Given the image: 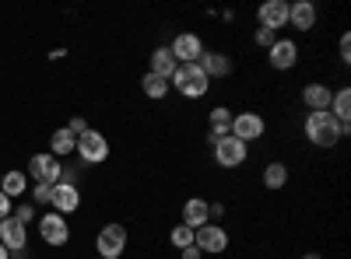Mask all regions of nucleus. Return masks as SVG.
<instances>
[{
    "mask_svg": "<svg viewBox=\"0 0 351 259\" xmlns=\"http://www.w3.org/2000/svg\"><path fill=\"white\" fill-rule=\"evenodd\" d=\"M302 259H324V256H319V252H306Z\"/></svg>",
    "mask_w": 351,
    "mask_h": 259,
    "instance_id": "f704fd0d",
    "label": "nucleus"
},
{
    "mask_svg": "<svg viewBox=\"0 0 351 259\" xmlns=\"http://www.w3.org/2000/svg\"><path fill=\"white\" fill-rule=\"evenodd\" d=\"M267 60H271L274 70H291V67L299 64V46H295V39H278V42L267 49Z\"/></svg>",
    "mask_w": 351,
    "mask_h": 259,
    "instance_id": "4468645a",
    "label": "nucleus"
},
{
    "mask_svg": "<svg viewBox=\"0 0 351 259\" xmlns=\"http://www.w3.org/2000/svg\"><path fill=\"white\" fill-rule=\"evenodd\" d=\"M197 67L208 74V81H211V77H228V74H232V60H228L225 53H218V49H204V56L197 60Z\"/></svg>",
    "mask_w": 351,
    "mask_h": 259,
    "instance_id": "f3484780",
    "label": "nucleus"
},
{
    "mask_svg": "<svg viewBox=\"0 0 351 259\" xmlns=\"http://www.w3.org/2000/svg\"><path fill=\"white\" fill-rule=\"evenodd\" d=\"M169 242H172L176 249H180V252H183V249H190V245H193V228H186V224H176L172 232H169Z\"/></svg>",
    "mask_w": 351,
    "mask_h": 259,
    "instance_id": "a878e982",
    "label": "nucleus"
},
{
    "mask_svg": "<svg viewBox=\"0 0 351 259\" xmlns=\"http://www.w3.org/2000/svg\"><path fill=\"white\" fill-rule=\"evenodd\" d=\"M95 259H99V256H95Z\"/></svg>",
    "mask_w": 351,
    "mask_h": 259,
    "instance_id": "4c0bfd02",
    "label": "nucleus"
},
{
    "mask_svg": "<svg viewBox=\"0 0 351 259\" xmlns=\"http://www.w3.org/2000/svg\"><path fill=\"white\" fill-rule=\"evenodd\" d=\"M95 252H99V259H120L127 252V228L123 224H106L95 238Z\"/></svg>",
    "mask_w": 351,
    "mask_h": 259,
    "instance_id": "20e7f679",
    "label": "nucleus"
},
{
    "mask_svg": "<svg viewBox=\"0 0 351 259\" xmlns=\"http://www.w3.org/2000/svg\"><path fill=\"white\" fill-rule=\"evenodd\" d=\"M11 217L21 221V224H32V221H36V204H18V207L11 210Z\"/></svg>",
    "mask_w": 351,
    "mask_h": 259,
    "instance_id": "bb28decb",
    "label": "nucleus"
},
{
    "mask_svg": "<svg viewBox=\"0 0 351 259\" xmlns=\"http://www.w3.org/2000/svg\"><path fill=\"white\" fill-rule=\"evenodd\" d=\"M0 245H4L11 256H21L25 245H28V228L14 217H4L0 221Z\"/></svg>",
    "mask_w": 351,
    "mask_h": 259,
    "instance_id": "9d476101",
    "label": "nucleus"
},
{
    "mask_svg": "<svg viewBox=\"0 0 351 259\" xmlns=\"http://www.w3.org/2000/svg\"><path fill=\"white\" fill-rule=\"evenodd\" d=\"M256 18H260V28H271V32H278V28L288 25V0H263L260 11H256Z\"/></svg>",
    "mask_w": 351,
    "mask_h": 259,
    "instance_id": "ddd939ff",
    "label": "nucleus"
},
{
    "mask_svg": "<svg viewBox=\"0 0 351 259\" xmlns=\"http://www.w3.org/2000/svg\"><path fill=\"white\" fill-rule=\"evenodd\" d=\"M183 224L186 228H204V224H211V204L208 200H200V196H190L186 204H183Z\"/></svg>",
    "mask_w": 351,
    "mask_h": 259,
    "instance_id": "dca6fc26",
    "label": "nucleus"
},
{
    "mask_svg": "<svg viewBox=\"0 0 351 259\" xmlns=\"http://www.w3.org/2000/svg\"><path fill=\"white\" fill-rule=\"evenodd\" d=\"M330 116H334L341 126H351V88L334 92V98H330Z\"/></svg>",
    "mask_w": 351,
    "mask_h": 259,
    "instance_id": "4be33fe9",
    "label": "nucleus"
},
{
    "mask_svg": "<svg viewBox=\"0 0 351 259\" xmlns=\"http://www.w3.org/2000/svg\"><path fill=\"white\" fill-rule=\"evenodd\" d=\"M169 88H176L183 98H204L208 88H211V81H208V74H204L197 64H180L176 74L169 77Z\"/></svg>",
    "mask_w": 351,
    "mask_h": 259,
    "instance_id": "f03ea898",
    "label": "nucleus"
},
{
    "mask_svg": "<svg viewBox=\"0 0 351 259\" xmlns=\"http://www.w3.org/2000/svg\"><path fill=\"white\" fill-rule=\"evenodd\" d=\"M169 49H172V56H176V64H197L200 56H204V42H200V36H193V32L176 36Z\"/></svg>",
    "mask_w": 351,
    "mask_h": 259,
    "instance_id": "9b49d317",
    "label": "nucleus"
},
{
    "mask_svg": "<svg viewBox=\"0 0 351 259\" xmlns=\"http://www.w3.org/2000/svg\"><path fill=\"white\" fill-rule=\"evenodd\" d=\"M39 235H43L46 245H67V242H71V228H67L64 214H56V210L43 214V221H39Z\"/></svg>",
    "mask_w": 351,
    "mask_h": 259,
    "instance_id": "6e6552de",
    "label": "nucleus"
},
{
    "mask_svg": "<svg viewBox=\"0 0 351 259\" xmlns=\"http://www.w3.org/2000/svg\"><path fill=\"white\" fill-rule=\"evenodd\" d=\"M267 133V120L260 116V112H236V120H232V137L250 144V140H260Z\"/></svg>",
    "mask_w": 351,
    "mask_h": 259,
    "instance_id": "0eeeda50",
    "label": "nucleus"
},
{
    "mask_svg": "<svg viewBox=\"0 0 351 259\" xmlns=\"http://www.w3.org/2000/svg\"><path fill=\"white\" fill-rule=\"evenodd\" d=\"M77 207H81V193H77V186L56 182V186L49 189V210H56V214H74Z\"/></svg>",
    "mask_w": 351,
    "mask_h": 259,
    "instance_id": "f8f14e48",
    "label": "nucleus"
},
{
    "mask_svg": "<svg viewBox=\"0 0 351 259\" xmlns=\"http://www.w3.org/2000/svg\"><path fill=\"white\" fill-rule=\"evenodd\" d=\"M49 189H53V186H39V182H36V189H32V204L49 207Z\"/></svg>",
    "mask_w": 351,
    "mask_h": 259,
    "instance_id": "c85d7f7f",
    "label": "nucleus"
},
{
    "mask_svg": "<svg viewBox=\"0 0 351 259\" xmlns=\"http://www.w3.org/2000/svg\"><path fill=\"white\" fill-rule=\"evenodd\" d=\"M67 130H71V133H74V137H81V133H84V130H92V126H88V123H84V120H81V116H74V120H71V123H67Z\"/></svg>",
    "mask_w": 351,
    "mask_h": 259,
    "instance_id": "7c9ffc66",
    "label": "nucleus"
},
{
    "mask_svg": "<svg viewBox=\"0 0 351 259\" xmlns=\"http://www.w3.org/2000/svg\"><path fill=\"white\" fill-rule=\"evenodd\" d=\"M0 259H11V252H8L4 245H0Z\"/></svg>",
    "mask_w": 351,
    "mask_h": 259,
    "instance_id": "c9c22d12",
    "label": "nucleus"
},
{
    "mask_svg": "<svg viewBox=\"0 0 351 259\" xmlns=\"http://www.w3.org/2000/svg\"><path fill=\"white\" fill-rule=\"evenodd\" d=\"M0 179H4V168H0Z\"/></svg>",
    "mask_w": 351,
    "mask_h": 259,
    "instance_id": "e433bc0d",
    "label": "nucleus"
},
{
    "mask_svg": "<svg viewBox=\"0 0 351 259\" xmlns=\"http://www.w3.org/2000/svg\"><path fill=\"white\" fill-rule=\"evenodd\" d=\"M74 148H77V137L67 130V126H60L53 137H49V154L53 158H64V154H74Z\"/></svg>",
    "mask_w": 351,
    "mask_h": 259,
    "instance_id": "412c9836",
    "label": "nucleus"
},
{
    "mask_svg": "<svg viewBox=\"0 0 351 259\" xmlns=\"http://www.w3.org/2000/svg\"><path fill=\"white\" fill-rule=\"evenodd\" d=\"M330 98H334V92L327 88V84H306L302 88V105L309 109V112H327L330 109Z\"/></svg>",
    "mask_w": 351,
    "mask_h": 259,
    "instance_id": "a211bd4d",
    "label": "nucleus"
},
{
    "mask_svg": "<svg viewBox=\"0 0 351 259\" xmlns=\"http://www.w3.org/2000/svg\"><path fill=\"white\" fill-rule=\"evenodd\" d=\"M200 256H204V252H200L197 245H190V249H183V252H180V259H200Z\"/></svg>",
    "mask_w": 351,
    "mask_h": 259,
    "instance_id": "473e14b6",
    "label": "nucleus"
},
{
    "mask_svg": "<svg viewBox=\"0 0 351 259\" xmlns=\"http://www.w3.org/2000/svg\"><path fill=\"white\" fill-rule=\"evenodd\" d=\"M176 67H180V64H176V56H172V49L169 46H158L155 53H152V70L148 74H158V77H172L176 74Z\"/></svg>",
    "mask_w": 351,
    "mask_h": 259,
    "instance_id": "6ab92c4d",
    "label": "nucleus"
},
{
    "mask_svg": "<svg viewBox=\"0 0 351 259\" xmlns=\"http://www.w3.org/2000/svg\"><path fill=\"white\" fill-rule=\"evenodd\" d=\"M288 182V165L285 161H271L267 168H263V186L267 189H281Z\"/></svg>",
    "mask_w": 351,
    "mask_h": 259,
    "instance_id": "393cba45",
    "label": "nucleus"
},
{
    "mask_svg": "<svg viewBox=\"0 0 351 259\" xmlns=\"http://www.w3.org/2000/svg\"><path fill=\"white\" fill-rule=\"evenodd\" d=\"M211 154H215V161L221 168H239L250 158V144H243V140H236L232 133H225V137H218L211 144Z\"/></svg>",
    "mask_w": 351,
    "mask_h": 259,
    "instance_id": "7ed1b4c3",
    "label": "nucleus"
},
{
    "mask_svg": "<svg viewBox=\"0 0 351 259\" xmlns=\"http://www.w3.org/2000/svg\"><path fill=\"white\" fill-rule=\"evenodd\" d=\"M256 46H263V49H271L274 42H278V32H271V28H256Z\"/></svg>",
    "mask_w": 351,
    "mask_h": 259,
    "instance_id": "cd10ccee",
    "label": "nucleus"
},
{
    "mask_svg": "<svg viewBox=\"0 0 351 259\" xmlns=\"http://www.w3.org/2000/svg\"><path fill=\"white\" fill-rule=\"evenodd\" d=\"M337 49H341V64H351V36H348V32L341 36V42H337Z\"/></svg>",
    "mask_w": 351,
    "mask_h": 259,
    "instance_id": "c756f323",
    "label": "nucleus"
},
{
    "mask_svg": "<svg viewBox=\"0 0 351 259\" xmlns=\"http://www.w3.org/2000/svg\"><path fill=\"white\" fill-rule=\"evenodd\" d=\"M0 193H4L8 200L25 196L28 193V176H25V172H4V179H0Z\"/></svg>",
    "mask_w": 351,
    "mask_h": 259,
    "instance_id": "5701e85b",
    "label": "nucleus"
},
{
    "mask_svg": "<svg viewBox=\"0 0 351 259\" xmlns=\"http://www.w3.org/2000/svg\"><path fill=\"white\" fill-rule=\"evenodd\" d=\"M288 25L295 28V32H309L316 25V4L313 0H295V4H288Z\"/></svg>",
    "mask_w": 351,
    "mask_h": 259,
    "instance_id": "2eb2a0df",
    "label": "nucleus"
},
{
    "mask_svg": "<svg viewBox=\"0 0 351 259\" xmlns=\"http://www.w3.org/2000/svg\"><path fill=\"white\" fill-rule=\"evenodd\" d=\"M60 172H64L60 158H53V154H32V161H28V172H25V176H28V179H36L39 186H56V182H60Z\"/></svg>",
    "mask_w": 351,
    "mask_h": 259,
    "instance_id": "423d86ee",
    "label": "nucleus"
},
{
    "mask_svg": "<svg viewBox=\"0 0 351 259\" xmlns=\"http://www.w3.org/2000/svg\"><path fill=\"white\" fill-rule=\"evenodd\" d=\"M302 130H306V140L313 144V148H337V144L348 137L351 126H341V123L330 116V109H327V112H309L306 123H302Z\"/></svg>",
    "mask_w": 351,
    "mask_h": 259,
    "instance_id": "f257e3e1",
    "label": "nucleus"
},
{
    "mask_svg": "<svg viewBox=\"0 0 351 259\" xmlns=\"http://www.w3.org/2000/svg\"><path fill=\"white\" fill-rule=\"evenodd\" d=\"M11 210H14V200H8L4 193H0V221H4V217H11Z\"/></svg>",
    "mask_w": 351,
    "mask_h": 259,
    "instance_id": "2f4dec72",
    "label": "nucleus"
},
{
    "mask_svg": "<svg viewBox=\"0 0 351 259\" xmlns=\"http://www.w3.org/2000/svg\"><path fill=\"white\" fill-rule=\"evenodd\" d=\"M232 120H236V112H232L228 105H215V109L208 112V123H211V130H208V133H215V137L232 133Z\"/></svg>",
    "mask_w": 351,
    "mask_h": 259,
    "instance_id": "aec40b11",
    "label": "nucleus"
},
{
    "mask_svg": "<svg viewBox=\"0 0 351 259\" xmlns=\"http://www.w3.org/2000/svg\"><path fill=\"white\" fill-rule=\"evenodd\" d=\"M77 158L84 161V165H102L106 158H109V140L99 133V130H84L81 137H77Z\"/></svg>",
    "mask_w": 351,
    "mask_h": 259,
    "instance_id": "39448f33",
    "label": "nucleus"
},
{
    "mask_svg": "<svg viewBox=\"0 0 351 259\" xmlns=\"http://www.w3.org/2000/svg\"><path fill=\"white\" fill-rule=\"evenodd\" d=\"M221 214H225V207L221 204H211V221H221Z\"/></svg>",
    "mask_w": 351,
    "mask_h": 259,
    "instance_id": "72a5a7b5",
    "label": "nucleus"
},
{
    "mask_svg": "<svg viewBox=\"0 0 351 259\" xmlns=\"http://www.w3.org/2000/svg\"><path fill=\"white\" fill-rule=\"evenodd\" d=\"M193 245L200 249V252H225L228 249V232L221 224H204V228H197L193 232Z\"/></svg>",
    "mask_w": 351,
    "mask_h": 259,
    "instance_id": "1a4fd4ad",
    "label": "nucleus"
},
{
    "mask_svg": "<svg viewBox=\"0 0 351 259\" xmlns=\"http://www.w3.org/2000/svg\"><path fill=\"white\" fill-rule=\"evenodd\" d=\"M141 92L158 102V98H165L172 88H169V81H165V77H158V74H144V77H141Z\"/></svg>",
    "mask_w": 351,
    "mask_h": 259,
    "instance_id": "b1692460",
    "label": "nucleus"
}]
</instances>
